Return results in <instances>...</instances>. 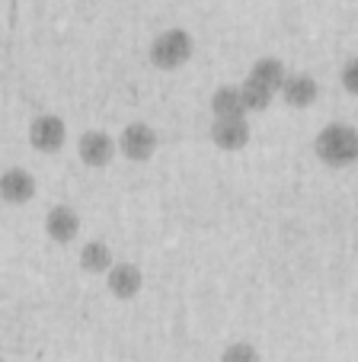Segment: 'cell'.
<instances>
[{
	"label": "cell",
	"mask_w": 358,
	"mask_h": 362,
	"mask_svg": "<svg viewBox=\"0 0 358 362\" xmlns=\"http://www.w3.org/2000/svg\"><path fill=\"white\" fill-rule=\"evenodd\" d=\"M314 158L333 170H345V167L358 164V129L349 122L323 125L314 138Z\"/></svg>",
	"instance_id": "6da1fadb"
},
{
	"label": "cell",
	"mask_w": 358,
	"mask_h": 362,
	"mask_svg": "<svg viewBox=\"0 0 358 362\" xmlns=\"http://www.w3.org/2000/svg\"><path fill=\"white\" fill-rule=\"evenodd\" d=\"M192 55H196V39L183 26H169L157 33L148 48V58L157 71H179L183 64H189Z\"/></svg>",
	"instance_id": "7a4b0ae2"
},
{
	"label": "cell",
	"mask_w": 358,
	"mask_h": 362,
	"mask_svg": "<svg viewBox=\"0 0 358 362\" xmlns=\"http://www.w3.org/2000/svg\"><path fill=\"white\" fill-rule=\"evenodd\" d=\"M115 144H119V154H122L125 160H131V164H148L157 154V148H160V135H157V129L150 122H129L119 132Z\"/></svg>",
	"instance_id": "3957f363"
},
{
	"label": "cell",
	"mask_w": 358,
	"mask_h": 362,
	"mask_svg": "<svg viewBox=\"0 0 358 362\" xmlns=\"http://www.w3.org/2000/svg\"><path fill=\"white\" fill-rule=\"evenodd\" d=\"M26 138L32 144V151H39V154H58L68 144V122L58 112H42L29 122Z\"/></svg>",
	"instance_id": "277c9868"
},
{
	"label": "cell",
	"mask_w": 358,
	"mask_h": 362,
	"mask_svg": "<svg viewBox=\"0 0 358 362\" xmlns=\"http://www.w3.org/2000/svg\"><path fill=\"white\" fill-rule=\"evenodd\" d=\"M115 154H119V144H115V138L102 129H87L80 138H77V158H80V164L90 167V170L109 167L115 160Z\"/></svg>",
	"instance_id": "5b68a950"
},
{
	"label": "cell",
	"mask_w": 358,
	"mask_h": 362,
	"mask_svg": "<svg viewBox=\"0 0 358 362\" xmlns=\"http://www.w3.org/2000/svg\"><path fill=\"white\" fill-rule=\"evenodd\" d=\"M42 228H45V238L54 240V244H74V240L80 238L83 221H80V212H77L74 205L58 202L45 212Z\"/></svg>",
	"instance_id": "8992f818"
},
{
	"label": "cell",
	"mask_w": 358,
	"mask_h": 362,
	"mask_svg": "<svg viewBox=\"0 0 358 362\" xmlns=\"http://www.w3.org/2000/svg\"><path fill=\"white\" fill-rule=\"evenodd\" d=\"M144 288V273L138 263L129 260H115L112 269L106 273V292L112 295L115 301H131L138 298Z\"/></svg>",
	"instance_id": "52a82bcc"
},
{
	"label": "cell",
	"mask_w": 358,
	"mask_h": 362,
	"mask_svg": "<svg viewBox=\"0 0 358 362\" xmlns=\"http://www.w3.org/2000/svg\"><path fill=\"white\" fill-rule=\"evenodd\" d=\"M35 192H39V183H35V177L26 167H7V170H0V202L20 209V205L32 202Z\"/></svg>",
	"instance_id": "ba28073f"
},
{
	"label": "cell",
	"mask_w": 358,
	"mask_h": 362,
	"mask_svg": "<svg viewBox=\"0 0 358 362\" xmlns=\"http://www.w3.org/2000/svg\"><path fill=\"white\" fill-rule=\"evenodd\" d=\"M208 135L211 144L217 151H227V154H237V151H244L253 141L250 119H211Z\"/></svg>",
	"instance_id": "9c48e42d"
},
{
	"label": "cell",
	"mask_w": 358,
	"mask_h": 362,
	"mask_svg": "<svg viewBox=\"0 0 358 362\" xmlns=\"http://www.w3.org/2000/svg\"><path fill=\"white\" fill-rule=\"evenodd\" d=\"M278 96H282V103L291 106V110H311L314 103L320 100V83H317V77L307 74V71H294V74L288 71Z\"/></svg>",
	"instance_id": "30bf717a"
},
{
	"label": "cell",
	"mask_w": 358,
	"mask_h": 362,
	"mask_svg": "<svg viewBox=\"0 0 358 362\" xmlns=\"http://www.w3.org/2000/svg\"><path fill=\"white\" fill-rule=\"evenodd\" d=\"M285 77H288V68H285L282 58H275V55H263V58H256V62L250 64V71H246L244 81L256 83V87L269 90L272 96H278V90H282Z\"/></svg>",
	"instance_id": "8fae6325"
},
{
	"label": "cell",
	"mask_w": 358,
	"mask_h": 362,
	"mask_svg": "<svg viewBox=\"0 0 358 362\" xmlns=\"http://www.w3.org/2000/svg\"><path fill=\"white\" fill-rule=\"evenodd\" d=\"M112 263H115L112 247L100 238L87 240V244L80 247V253H77V267H80L87 276H106L109 269H112Z\"/></svg>",
	"instance_id": "7c38bea8"
},
{
	"label": "cell",
	"mask_w": 358,
	"mask_h": 362,
	"mask_svg": "<svg viewBox=\"0 0 358 362\" xmlns=\"http://www.w3.org/2000/svg\"><path fill=\"white\" fill-rule=\"evenodd\" d=\"M215 119H246L244 100H240V83H221L208 100Z\"/></svg>",
	"instance_id": "4fadbf2b"
},
{
	"label": "cell",
	"mask_w": 358,
	"mask_h": 362,
	"mask_svg": "<svg viewBox=\"0 0 358 362\" xmlns=\"http://www.w3.org/2000/svg\"><path fill=\"white\" fill-rule=\"evenodd\" d=\"M240 100H244V110H246V116H250V112L269 110L275 96H272L269 90H263V87H256V83H250V81H240Z\"/></svg>",
	"instance_id": "5bb4252c"
},
{
	"label": "cell",
	"mask_w": 358,
	"mask_h": 362,
	"mask_svg": "<svg viewBox=\"0 0 358 362\" xmlns=\"http://www.w3.org/2000/svg\"><path fill=\"white\" fill-rule=\"evenodd\" d=\"M217 362H263V353H259L256 343H250V340H234L221 349Z\"/></svg>",
	"instance_id": "9a60e30c"
},
{
	"label": "cell",
	"mask_w": 358,
	"mask_h": 362,
	"mask_svg": "<svg viewBox=\"0 0 358 362\" xmlns=\"http://www.w3.org/2000/svg\"><path fill=\"white\" fill-rule=\"evenodd\" d=\"M339 87L349 96H358V55L342 62V68H339Z\"/></svg>",
	"instance_id": "2e32d148"
},
{
	"label": "cell",
	"mask_w": 358,
	"mask_h": 362,
	"mask_svg": "<svg viewBox=\"0 0 358 362\" xmlns=\"http://www.w3.org/2000/svg\"><path fill=\"white\" fill-rule=\"evenodd\" d=\"M0 362H7V359H4V356H0Z\"/></svg>",
	"instance_id": "e0dca14e"
}]
</instances>
